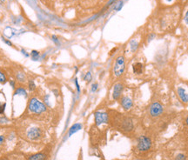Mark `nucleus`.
Masks as SVG:
<instances>
[{
    "label": "nucleus",
    "instance_id": "obj_10",
    "mask_svg": "<svg viewBox=\"0 0 188 160\" xmlns=\"http://www.w3.org/2000/svg\"><path fill=\"white\" fill-rule=\"evenodd\" d=\"M27 136L29 138L33 140H36L39 138L41 136V131L39 128L34 127V128H31L27 132Z\"/></svg>",
    "mask_w": 188,
    "mask_h": 160
},
{
    "label": "nucleus",
    "instance_id": "obj_17",
    "mask_svg": "<svg viewBox=\"0 0 188 160\" xmlns=\"http://www.w3.org/2000/svg\"><path fill=\"white\" fill-rule=\"evenodd\" d=\"M31 55L32 57V59L34 60H37L39 58V57H40V52H38L37 51H35V50H33L31 52Z\"/></svg>",
    "mask_w": 188,
    "mask_h": 160
},
{
    "label": "nucleus",
    "instance_id": "obj_7",
    "mask_svg": "<svg viewBox=\"0 0 188 160\" xmlns=\"http://www.w3.org/2000/svg\"><path fill=\"white\" fill-rule=\"evenodd\" d=\"M123 92H124V84L122 83H117L113 87L112 91V98L115 101L120 99V98L122 97Z\"/></svg>",
    "mask_w": 188,
    "mask_h": 160
},
{
    "label": "nucleus",
    "instance_id": "obj_14",
    "mask_svg": "<svg viewBox=\"0 0 188 160\" xmlns=\"http://www.w3.org/2000/svg\"><path fill=\"white\" fill-rule=\"evenodd\" d=\"M139 42L136 41V40H131V43H130V48H131V52L133 53L135 52L138 49H139Z\"/></svg>",
    "mask_w": 188,
    "mask_h": 160
},
{
    "label": "nucleus",
    "instance_id": "obj_2",
    "mask_svg": "<svg viewBox=\"0 0 188 160\" xmlns=\"http://www.w3.org/2000/svg\"><path fill=\"white\" fill-rule=\"evenodd\" d=\"M28 108L30 112H32V113H36V114H40L46 111V106L45 104L35 98L30 100Z\"/></svg>",
    "mask_w": 188,
    "mask_h": 160
},
{
    "label": "nucleus",
    "instance_id": "obj_19",
    "mask_svg": "<svg viewBox=\"0 0 188 160\" xmlns=\"http://www.w3.org/2000/svg\"><path fill=\"white\" fill-rule=\"evenodd\" d=\"M6 80H7L6 76L4 75V72L0 71V83H1V84H4V83L6 82Z\"/></svg>",
    "mask_w": 188,
    "mask_h": 160
},
{
    "label": "nucleus",
    "instance_id": "obj_26",
    "mask_svg": "<svg viewBox=\"0 0 188 160\" xmlns=\"http://www.w3.org/2000/svg\"><path fill=\"white\" fill-rule=\"evenodd\" d=\"M3 41H4V43H5V44H7L9 45V46H12L13 44H12V43H11V42H10V41H8V40H6V39H4V38H3Z\"/></svg>",
    "mask_w": 188,
    "mask_h": 160
},
{
    "label": "nucleus",
    "instance_id": "obj_20",
    "mask_svg": "<svg viewBox=\"0 0 188 160\" xmlns=\"http://www.w3.org/2000/svg\"><path fill=\"white\" fill-rule=\"evenodd\" d=\"M83 78H84V80H86V82H90L92 78V73L91 72H86V74H85V76L83 77Z\"/></svg>",
    "mask_w": 188,
    "mask_h": 160
},
{
    "label": "nucleus",
    "instance_id": "obj_24",
    "mask_svg": "<svg viewBox=\"0 0 188 160\" xmlns=\"http://www.w3.org/2000/svg\"><path fill=\"white\" fill-rule=\"evenodd\" d=\"M52 40H53L54 43L57 44V45H59V40H58V38H57V36L53 35V36L52 37Z\"/></svg>",
    "mask_w": 188,
    "mask_h": 160
},
{
    "label": "nucleus",
    "instance_id": "obj_31",
    "mask_svg": "<svg viewBox=\"0 0 188 160\" xmlns=\"http://www.w3.org/2000/svg\"><path fill=\"white\" fill-rule=\"evenodd\" d=\"M186 124L188 126V117L186 118Z\"/></svg>",
    "mask_w": 188,
    "mask_h": 160
},
{
    "label": "nucleus",
    "instance_id": "obj_4",
    "mask_svg": "<svg viewBox=\"0 0 188 160\" xmlns=\"http://www.w3.org/2000/svg\"><path fill=\"white\" fill-rule=\"evenodd\" d=\"M149 115L153 118L160 117L164 112V106L160 104V102H153L151 103V105L149 106Z\"/></svg>",
    "mask_w": 188,
    "mask_h": 160
},
{
    "label": "nucleus",
    "instance_id": "obj_5",
    "mask_svg": "<svg viewBox=\"0 0 188 160\" xmlns=\"http://www.w3.org/2000/svg\"><path fill=\"white\" fill-rule=\"evenodd\" d=\"M95 118V123L97 125H100L102 124H106L109 120V116L106 112H97L94 114Z\"/></svg>",
    "mask_w": 188,
    "mask_h": 160
},
{
    "label": "nucleus",
    "instance_id": "obj_28",
    "mask_svg": "<svg viewBox=\"0 0 188 160\" xmlns=\"http://www.w3.org/2000/svg\"><path fill=\"white\" fill-rule=\"evenodd\" d=\"M4 138L3 136H1V135H0V145L4 143Z\"/></svg>",
    "mask_w": 188,
    "mask_h": 160
},
{
    "label": "nucleus",
    "instance_id": "obj_1",
    "mask_svg": "<svg viewBox=\"0 0 188 160\" xmlns=\"http://www.w3.org/2000/svg\"><path fill=\"white\" fill-rule=\"evenodd\" d=\"M126 71V58L125 57L120 55L117 57L113 64V74L115 77L119 78L124 74Z\"/></svg>",
    "mask_w": 188,
    "mask_h": 160
},
{
    "label": "nucleus",
    "instance_id": "obj_27",
    "mask_svg": "<svg viewBox=\"0 0 188 160\" xmlns=\"http://www.w3.org/2000/svg\"><path fill=\"white\" fill-rule=\"evenodd\" d=\"M185 23L186 24H188V11L186 13V16H185Z\"/></svg>",
    "mask_w": 188,
    "mask_h": 160
},
{
    "label": "nucleus",
    "instance_id": "obj_22",
    "mask_svg": "<svg viewBox=\"0 0 188 160\" xmlns=\"http://www.w3.org/2000/svg\"><path fill=\"white\" fill-rule=\"evenodd\" d=\"M176 160H186V156L182 153H180L176 157Z\"/></svg>",
    "mask_w": 188,
    "mask_h": 160
},
{
    "label": "nucleus",
    "instance_id": "obj_11",
    "mask_svg": "<svg viewBox=\"0 0 188 160\" xmlns=\"http://www.w3.org/2000/svg\"><path fill=\"white\" fill-rule=\"evenodd\" d=\"M132 71L136 75H140L144 72V65L140 62H137L132 64Z\"/></svg>",
    "mask_w": 188,
    "mask_h": 160
},
{
    "label": "nucleus",
    "instance_id": "obj_25",
    "mask_svg": "<svg viewBox=\"0 0 188 160\" xmlns=\"http://www.w3.org/2000/svg\"><path fill=\"white\" fill-rule=\"evenodd\" d=\"M75 84H76V88H77V91H78V92H80V87H79V84H78V79H77V78H75Z\"/></svg>",
    "mask_w": 188,
    "mask_h": 160
},
{
    "label": "nucleus",
    "instance_id": "obj_9",
    "mask_svg": "<svg viewBox=\"0 0 188 160\" xmlns=\"http://www.w3.org/2000/svg\"><path fill=\"white\" fill-rule=\"evenodd\" d=\"M177 94L183 104H188V92L182 87H178L177 89Z\"/></svg>",
    "mask_w": 188,
    "mask_h": 160
},
{
    "label": "nucleus",
    "instance_id": "obj_29",
    "mask_svg": "<svg viewBox=\"0 0 188 160\" xmlns=\"http://www.w3.org/2000/svg\"><path fill=\"white\" fill-rule=\"evenodd\" d=\"M22 52H23V54H24V55H25V56L29 57V54H28V53H26V52H25V51H24V50H22Z\"/></svg>",
    "mask_w": 188,
    "mask_h": 160
},
{
    "label": "nucleus",
    "instance_id": "obj_12",
    "mask_svg": "<svg viewBox=\"0 0 188 160\" xmlns=\"http://www.w3.org/2000/svg\"><path fill=\"white\" fill-rule=\"evenodd\" d=\"M82 129V124H73L69 130V132H68V137H71L72 134L76 133L77 132H78L79 130Z\"/></svg>",
    "mask_w": 188,
    "mask_h": 160
},
{
    "label": "nucleus",
    "instance_id": "obj_23",
    "mask_svg": "<svg viewBox=\"0 0 188 160\" xmlns=\"http://www.w3.org/2000/svg\"><path fill=\"white\" fill-rule=\"evenodd\" d=\"M6 104L4 103H0V114H3L4 112V109H5Z\"/></svg>",
    "mask_w": 188,
    "mask_h": 160
},
{
    "label": "nucleus",
    "instance_id": "obj_3",
    "mask_svg": "<svg viewBox=\"0 0 188 160\" xmlns=\"http://www.w3.org/2000/svg\"><path fill=\"white\" fill-rule=\"evenodd\" d=\"M151 147V140L146 136H140L137 141V149L139 152H147Z\"/></svg>",
    "mask_w": 188,
    "mask_h": 160
},
{
    "label": "nucleus",
    "instance_id": "obj_6",
    "mask_svg": "<svg viewBox=\"0 0 188 160\" xmlns=\"http://www.w3.org/2000/svg\"><path fill=\"white\" fill-rule=\"evenodd\" d=\"M120 105L125 111H129L133 107V101L131 98L127 96H122L119 99Z\"/></svg>",
    "mask_w": 188,
    "mask_h": 160
},
{
    "label": "nucleus",
    "instance_id": "obj_32",
    "mask_svg": "<svg viewBox=\"0 0 188 160\" xmlns=\"http://www.w3.org/2000/svg\"><path fill=\"white\" fill-rule=\"evenodd\" d=\"M3 160H8V159H6V158H4V159H3Z\"/></svg>",
    "mask_w": 188,
    "mask_h": 160
},
{
    "label": "nucleus",
    "instance_id": "obj_13",
    "mask_svg": "<svg viewBox=\"0 0 188 160\" xmlns=\"http://www.w3.org/2000/svg\"><path fill=\"white\" fill-rule=\"evenodd\" d=\"M45 155L43 153H37L29 158V160H45Z\"/></svg>",
    "mask_w": 188,
    "mask_h": 160
},
{
    "label": "nucleus",
    "instance_id": "obj_18",
    "mask_svg": "<svg viewBox=\"0 0 188 160\" xmlns=\"http://www.w3.org/2000/svg\"><path fill=\"white\" fill-rule=\"evenodd\" d=\"M28 88L30 91H34L35 89H36V85H35V83H34V81L33 80H29L28 82Z\"/></svg>",
    "mask_w": 188,
    "mask_h": 160
},
{
    "label": "nucleus",
    "instance_id": "obj_15",
    "mask_svg": "<svg viewBox=\"0 0 188 160\" xmlns=\"http://www.w3.org/2000/svg\"><path fill=\"white\" fill-rule=\"evenodd\" d=\"M16 95H23V96L27 97V92L24 88H17L15 92Z\"/></svg>",
    "mask_w": 188,
    "mask_h": 160
},
{
    "label": "nucleus",
    "instance_id": "obj_21",
    "mask_svg": "<svg viewBox=\"0 0 188 160\" xmlns=\"http://www.w3.org/2000/svg\"><path fill=\"white\" fill-rule=\"evenodd\" d=\"M98 84H97V83H94V84H92V88H91V92H96V91L98 90Z\"/></svg>",
    "mask_w": 188,
    "mask_h": 160
},
{
    "label": "nucleus",
    "instance_id": "obj_30",
    "mask_svg": "<svg viewBox=\"0 0 188 160\" xmlns=\"http://www.w3.org/2000/svg\"><path fill=\"white\" fill-rule=\"evenodd\" d=\"M172 1H173V0H163V2H165V3H170Z\"/></svg>",
    "mask_w": 188,
    "mask_h": 160
},
{
    "label": "nucleus",
    "instance_id": "obj_16",
    "mask_svg": "<svg viewBox=\"0 0 188 160\" xmlns=\"http://www.w3.org/2000/svg\"><path fill=\"white\" fill-rule=\"evenodd\" d=\"M17 79L20 82H25V75L23 73V72H17Z\"/></svg>",
    "mask_w": 188,
    "mask_h": 160
},
{
    "label": "nucleus",
    "instance_id": "obj_8",
    "mask_svg": "<svg viewBox=\"0 0 188 160\" xmlns=\"http://www.w3.org/2000/svg\"><path fill=\"white\" fill-rule=\"evenodd\" d=\"M121 127L123 130L126 131V132H130L133 129V122L130 118H123L121 120Z\"/></svg>",
    "mask_w": 188,
    "mask_h": 160
}]
</instances>
